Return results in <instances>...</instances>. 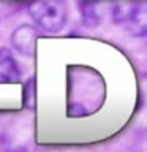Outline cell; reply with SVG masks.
Masks as SVG:
<instances>
[{
  "instance_id": "cell-2",
  "label": "cell",
  "mask_w": 147,
  "mask_h": 152,
  "mask_svg": "<svg viewBox=\"0 0 147 152\" xmlns=\"http://www.w3.org/2000/svg\"><path fill=\"white\" fill-rule=\"evenodd\" d=\"M35 38H36V28L33 26H28V24H24V26H19L11 33V45L19 54L32 56Z\"/></svg>"
},
{
  "instance_id": "cell-5",
  "label": "cell",
  "mask_w": 147,
  "mask_h": 152,
  "mask_svg": "<svg viewBox=\"0 0 147 152\" xmlns=\"http://www.w3.org/2000/svg\"><path fill=\"white\" fill-rule=\"evenodd\" d=\"M135 8V0H119L112 7V21L116 24L123 26L128 18L131 16V11Z\"/></svg>"
},
{
  "instance_id": "cell-3",
  "label": "cell",
  "mask_w": 147,
  "mask_h": 152,
  "mask_svg": "<svg viewBox=\"0 0 147 152\" xmlns=\"http://www.w3.org/2000/svg\"><path fill=\"white\" fill-rule=\"evenodd\" d=\"M123 27L133 37L147 35V2H135L131 16L123 24Z\"/></svg>"
},
{
  "instance_id": "cell-4",
  "label": "cell",
  "mask_w": 147,
  "mask_h": 152,
  "mask_svg": "<svg viewBox=\"0 0 147 152\" xmlns=\"http://www.w3.org/2000/svg\"><path fill=\"white\" fill-rule=\"evenodd\" d=\"M19 79H21V68H19L11 49L0 48V81L17 83Z\"/></svg>"
},
{
  "instance_id": "cell-1",
  "label": "cell",
  "mask_w": 147,
  "mask_h": 152,
  "mask_svg": "<svg viewBox=\"0 0 147 152\" xmlns=\"http://www.w3.org/2000/svg\"><path fill=\"white\" fill-rule=\"evenodd\" d=\"M28 13L38 27L49 33L60 32L66 22L65 0H32Z\"/></svg>"
}]
</instances>
